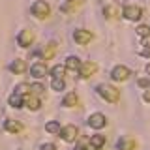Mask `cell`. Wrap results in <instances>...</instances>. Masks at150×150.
Here are the masks:
<instances>
[{"label": "cell", "mask_w": 150, "mask_h": 150, "mask_svg": "<svg viewBox=\"0 0 150 150\" xmlns=\"http://www.w3.org/2000/svg\"><path fill=\"white\" fill-rule=\"evenodd\" d=\"M30 75H32V77H36V79H41V77H45V75H47V68L41 62H38V64H34L30 68Z\"/></svg>", "instance_id": "cell-10"}, {"label": "cell", "mask_w": 150, "mask_h": 150, "mask_svg": "<svg viewBox=\"0 0 150 150\" xmlns=\"http://www.w3.org/2000/svg\"><path fill=\"white\" fill-rule=\"evenodd\" d=\"M26 69V64H25V60H13L11 64H9V71H13V73H23Z\"/></svg>", "instance_id": "cell-14"}, {"label": "cell", "mask_w": 150, "mask_h": 150, "mask_svg": "<svg viewBox=\"0 0 150 150\" xmlns=\"http://www.w3.org/2000/svg\"><path fill=\"white\" fill-rule=\"evenodd\" d=\"M49 11H51L49 4L43 2V0H38V2L32 4V13H34V17H38V19H45L49 15Z\"/></svg>", "instance_id": "cell-2"}, {"label": "cell", "mask_w": 150, "mask_h": 150, "mask_svg": "<svg viewBox=\"0 0 150 150\" xmlns=\"http://www.w3.org/2000/svg\"><path fill=\"white\" fill-rule=\"evenodd\" d=\"M141 54H143V56H146V58H150V49H144Z\"/></svg>", "instance_id": "cell-31"}, {"label": "cell", "mask_w": 150, "mask_h": 150, "mask_svg": "<svg viewBox=\"0 0 150 150\" xmlns=\"http://www.w3.org/2000/svg\"><path fill=\"white\" fill-rule=\"evenodd\" d=\"M90 143L94 144V146H103V144H105V137H103V135H92V139H90Z\"/></svg>", "instance_id": "cell-22"}, {"label": "cell", "mask_w": 150, "mask_h": 150, "mask_svg": "<svg viewBox=\"0 0 150 150\" xmlns=\"http://www.w3.org/2000/svg\"><path fill=\"white\" fill-rule=\"evenodd\" d=\"M73 150H98V146H94V144L90 143L88 146H81V144H79V146H75Z\"/></svg>", "instance_id": "cell-27"}, {"label": "cell", "mask_w": 150, "mask_h": 150, "mask_svg": "<svg viewBox=\"0 0 150 150\" xmlns=\"http://www.w3.org/2000/svg\"><path fill=\"white\" fill-rule=\"evenodd\" d=\"M77 135H79V129L75 128L73 124H69V126H64L62 129H60V137H62L64 141H68V143H71V141L77 139Z\"/></svg>", "instance_id": "cell-3"}, {"label": "cell", "mask_w": 150, "mask_h": 150, "mask_svg": "<svg viewBox=\"0 0 150 150\" xmlns=\"http://www.w3.org/2000/svg\"><path fill=\"white\" fill-rule=\"evenodd\" d=\"M9 105H11V107H15V109L23 107V94H19V92L11 94V96H9Z\"/></svg>", "instance_id": "cell-17"}, {"label": "cell", "mask_w": 150, "mask_h": 150, "mask_svg": "<svg viewBox=\"0 0 150 150\" xmlns=\"http://www.w3.org/2000/svg\"><path fill=\"white\" fill-rule=\"evenodd\" d=\"M143 45L146 47V49H150V36H144L143 38Z\"/></svg>", "instance_id": "cell-30"}, {"label": "cell", "mask_w": 150, "mask_h": 150, "mask_svg": "<svg viewBox=\"0 0 150 150\" xmlns=\"http://www.w3.org/2000/svg\"><path fill=\"white\" fill-rule=\"evenodd\" d=\"M146 71H148V73H150V64H148V66H146Z\"/></svg>", "instance_id": "cell-33"}, {"label": "cell", "mask_w": 150, "mask_h": 150, "mask_svg": "<svg viewBox=\"0 0 150 150\" xmlns=\"http://www.w3.org/2000/svg\"><path fill=\"white\" fill-rule=\"evenodd\" d=\"M118 148L120 150H135V139L133 137H124L118 141Z\"/></svg>", "instance_id": "cell-13"}, {"label": "cell", "mask_w": 150, "mask_h": 150, "mask_svg": "<svg viewBox=\"0 0 150 150\" xmlns=\"http://www.w3.org/2000/svg\"><path fill=\"white\" fill-rule=\"evenodd\" d=\"M73 40L77 41L79 45H86L88 41H92V32L84 30V28H79V30L73 32Z\"/></svg>", "instance_id": "cell-4"}, {"label": "cell", "mask_w": 150, "mask_h": 150, "mask_svg": "<svg viewBox=\"0 0 150 150\" xmlns=\"http://www.w3.org/2000/svg\"><path fill=\"white\" fill-rule=\"evenodd\" d=\"M111 77L115 79V81H126V79L129 77V69L126 68V66H116L111 71Z\"/></svg>", "instance_id": "cell-8"}, {"label": "cell", "mask_w": 150, "mask_h": 150, "mask_svg": "<svg viewBox=\"0 0 150 150\" xmlns=\"http://www.w3.org/2000/svg\"><path fill=\"white\" fill-rule=\"evenodd\" d=\"M103 13H105V17H109V19H116L120 15V8L116 6V4H107L105 9H103Z\"/></svg>", "instance_id": "cell-12"}, {"label": "cell", "mask_w": 150, "mask_h": 150, "mask_svg": "<svg viewBox=\"0 0 150 150\" xmlns=\"http://www.w3.org/2000/svg\"><path fill=\"white\" fill-rule=\"evenodd\" d=\"M64 86H66V83H64V79L62 77H54L53 79V83H51V88H53V90H64Z\"/></svg>", "instance_id": "cell-21"}, {"label": "cell", "mask_w": 150, "mask_h": 150, "mask_svg": "<svg viewBox=\"0 0 150 150\" xmlns=\"http://www.w3.org/2000/svg\"><path fill=\"white\" fill-rule=\"evenodd\" d=\"M56 47H58V45H56L54 41H51V43L45 47V51H43V58H45V60H49V58H53V56H54Z\"/></svg>", "instance_id": "cell-19"}, {"label": "cell", "mask_w": 150, "mask_h": 150, "mask_svg": "<svg viewBox=\"0 0 150 150\" xmlns=\"http://www.w3.org/2000/svg\"><path fill=\"white\" fill-rule=\"evenodd\" d=\"M64 73H66L64 66H54V68L51 69V75H53V77H62L64 79Z\"/></svg>", "instance_id": "cell-23"}, {"label": "cell", "mask_w": 150, "mask_h": 150, "mask_svg": "<svg viewBox=\"0 0 150 150\" xmlns=\"http://www.w3.org/2000/svg\"><path fill=\"white\" fill-rule=\"evenodd\" d=\"M137 34L139 36H148L150 34V26H144V25H141V26H137Z\"/></svg>", "instance_id": "cell-25"}, {"label": "cell", "mask_w": 150, "mask_h": 150, "mask_svg": "<svg viewBox=\"0 0 150 150\" xmlns=\"http://www.w3.org/2000/svg\"><path fill=\"white\" fill-rule=\"evenodd\" d=\"M15 92H19V94H23V96H25V94L32 92V86H30V84H26V83H21V84L15 88Z\"/></svg>", "instance_id": "cell-24"}, {"label": "cell", "mask_w": 150, "mask_h": 150, "mask_svg": "<svg viewBox=\"0 0 150 150\" xmlns=\"http://www.w3.org/2000/svg\"><path fill=\"white\" fill-rule=\"evenodd\" d=\"M77 101H79L77 94H75V92H69V94H66L62 105H66V107H75V105H77Z\"/></svg>", "instance_id": "cell-16"}, {"label": "cell", "mask_w": 150, "mask_h": 150, "mask_svg": "<svg viewBox=\"0 0 150 150\" xmlns=\"http://www.w3.org/2000/svg\"><path fill=\"white\" fill-rule=\"evenodd\" d=\"M137 84H139L141 88H148V86H150V81H148V79H139Z\"/></svg>", "instance_id": "cell-28"}, {"label": "cell", "mask_w": 150, "mask_h": 150, "mask_svg": "<svg viewBox=\"0 0 150 150\" xmlns=\"http://www.w3.org/2000/svg\"><path fill=\"white\" fill-rule=\"evenodd\" d=\"M41 150H56V146L53 143H47V144H43V146H41Z\"/></svg>", "instance_id": "cell-29"}, {"label": "cell", "mask_w": 150, "mask_h": 150, "mask_svg": "<svg viewBox=\"0 0 150 150\" xmlns=\"http://www.w3.org/2000/svg\"><path fill=\"white\" fill-rule=\"evenodd\" d=\"M26 105H28V109H30V111H38L41 107V103H40V100H38L36 96H32V94H30V96L26 98Z\"/></svg>", "instance_id": "cell-18"}, {"label": "cell", "mask_w": 150, "mask_h": 150, "mask_svg": "<svg viewBox=\"0 0 150 150\" xmlns=\"http://www.w3.org/2000/svg\"><path fill=\"white\" fill-rule=\"evenodd\" d=\"M43 90H45V88H43V84H40V83L32 84V92H34L36 96H38V94H41V92H43Z\"/></svg>", "instance_id": "cell-26"}, {"label": "cell", "mask_w": 150, "mask_h": 150, "mask_svg": "<svg viewBox=\"0 0 150 150\" xmlns=\"http://www.w3.org/2000/svg\"><path fill=\"white\" fill-rule=\"evenodd\" d=\"M96 69H98V66L94 64V62H83V66H81V77L83 79H88V77H92L94 73H96Z\"/></svg>", "instance_id": "cell-9"}, {"label": "cell", "mask_w": 150, "mask_h": 150, "mask_svg": "<svg viewBox=\"0 0 150 150\" xmlns=\"http://www.w3.org/2000/svg\"><path fill=\"white\" fill-rule=\"evenodd\" d=\"M124 17L128 21H139L143 17V9L137 8V6H126L124 8Z\"/></svg>", "instance_id": "cell-5"}, {"label": "cell", "mask_w": 150, "mask_h": 150, "mask_svg": "<svg viewBox=\"0 0 150 150\" xmlns=\"http://www.w3.org/2000/svg\"><path fill=\"white\" fill-rule=\"evenodd\" d=\"M144 100H146V101L150 103V90H146V92H144Z\"/></svg>", "instance_id": "cell-32"}, {"label": "cell", "mask_w": 150, "mask_h": 150, "mask_svg": "<svg viewBox=\"0 0 150 150\" xmlns=\"http://www.w3.org/2000/svg\"><path fill=\"white\" fill-rule=\"evenodd\" d=\"M45 129L49 131V133H53V135H56V133H60V124L56 120H53V122H49V124H45Z\"/></svg>", "instance_id": "cell-20"}, {"label": "cell", "mask_w": 150, "mask_h": 150, "mask_svg": "<svg viewBox=\"0 0 150 150\" xmlns=\"http://www.w3.org/2000/svg\"><path fill=\"white\" fill-rule=\"evenodd\" d=\"M4 128H6V131H9V133H19V131L23 129V124H21V122H17V120L8 118L6 122H4Z\"/></svg>", "instance_id": "cell-11"}, {"label": "cell", "mask_w": 150, "mask_h": 150, "mask_svg": "<svg viewBox=\"0 0 150 150\" xmlns=\"http://www.w3.org/2000/svg\"><path fill=\"white\" fill-rule=\"evenodd\" d=\"M105 124H107V118L101 112H96V115H92L90 118H88V126H90V128L101 129V128H105Z\"/></svg>", "instance_id": "cell-6"}, {"label": "cell", "mask_w": 150, "mask_h": 150, "mask_svg": "<svg viewBox=\"0 0 150 150\" xmlns=\"http://www.w3.org/2000/svg\"><path fill=\"white\" fill-rule=\"evenodd\" d=\"M98 94L109 103L118 101V98H120V90L115 88V86H111V84H100V86H98Z\"/></svg>", "instance_id": "cell-1"}, {"label": "cell", "mask_w": 150, "mask_h": 150, "mask_svg": "<svg viewBox=\"0 0 150 150\" xmlns=\"http://www.w3.org/2000/svg\"><path fill=\"white\" fill-rule=\"evenodd\" d=\"M32 41H34V32H32V30H23L21 34L17 36V43L21 45V47L32 45Z\"/></svg>", "instance_id": "cell-7"}, {"label": "cell", "mask_w": 150, "mask_h": 150, "mask_svg": "<svg viewBox=\"0 0 150 150\" xmlns=\"http://www.w3.org/2000/svg\"><path fill=\"white\" fill-rule=\"evenodd\" d=\"M81 66H83V62L77 58V56H69V58L66 60V68H68V69H73V71L81 69Z\"/></svg>", "instance_id": "cell-15"}]
</instances>
